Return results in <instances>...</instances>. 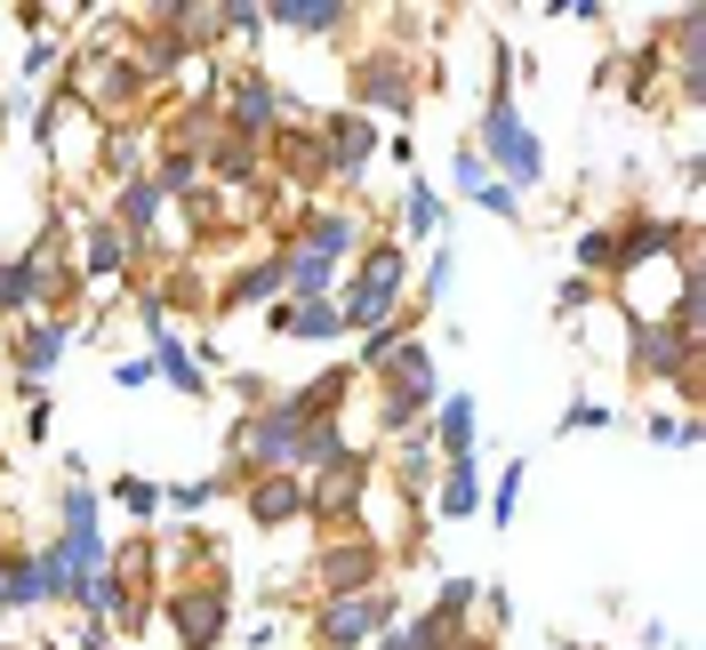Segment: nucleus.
<instances>
[{"instance_id":"obj_1","label":"nucleus","mask_w":706,"mask_h":650,"mask_svg":"<svg viewBox=\"0 0 706 650\" xmlns=\"http://www.w3.org/2000/svg\"><path fill=\"white\" fill-rule=\"evenodd\" d=\"M490 145H498V161H507L514 177H538V136H530V129H514V113H507V105L490 113Z\"/></svg>"}]
</instances>
